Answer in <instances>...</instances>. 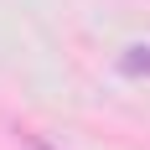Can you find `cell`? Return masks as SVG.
I'll list each match as a JSON object with an SVG mask.
<instances>
[{
    "instance_id": "6da1fadb",
    "label": "cell",
    "mask_w": 150,
    "mask_h": 150,
    "mask_svg": "<svg viewBox=\"0 0 150 150\" xmlns=\"http://www.w3.org/2000/svg\"><path fill=\"white\" fill-rule=\"evenodd\" d=\"M119 67H124L129 78H150V47H129Z\"/></svg>"
}]
</instances>
